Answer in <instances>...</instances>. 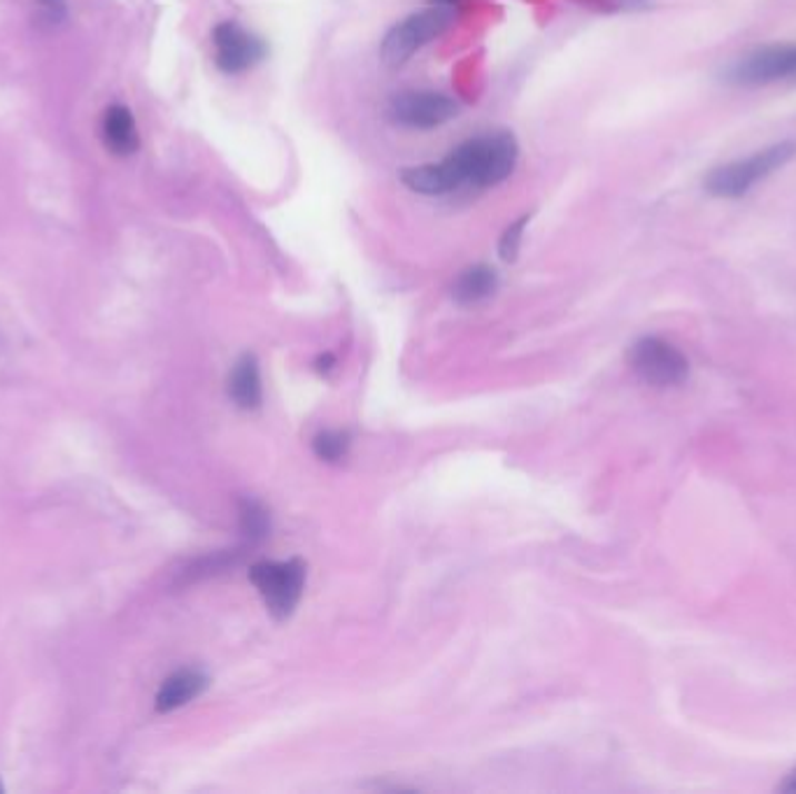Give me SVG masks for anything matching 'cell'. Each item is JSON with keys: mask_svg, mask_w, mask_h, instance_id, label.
Segmentation results:
<instances>
[{"mask_svg": "<svg viewBox=\"0 0 796 794\" xmlns=\"http://www.w3.org/2000/svg\"><path fill=\"white\" fill-rule=\"evenodd\" d=\"M519 145L510 131H487L468 138L440 161L404 168L401 182L421 196H445L461 187L491 189L517 168Z\"/></svg>", "mask_w": 796, "mask_h": 794, "instance_id": "obj_1", "label": "cell"}, {"mask_svg": "<svg viewBox=\"0 0 796 794\" xmlns=\"http://www.w3.org/2000/svg\"><path fill=\"white\" fill-rule=\"evenodd\" d=\"M457 6L459 0H431V6H427L425 10L412 12L406 19L394 23L380 44L382 63L389 68L408 63L419 49H425L452 27Z\"/></svg>", "mask_w": 796, "mask_h": 794, "instance_id": "obj_2", "label": "cell"}, {"mask_svg": "<svg viewBox=\"0 0 796 794\" xmlns=\"http://www.w3.org/2000/svg\"><path fill=\"white\" fill-rule=\"evenodd\" d=\"M796 157V142L783 140L764 147V150L753 152L750 157H743L729 161L725 166H717L708 172L704 187L715 198H740L750 193L753 187L774 176L780 168H785Z\"/></svg>", "mask_w": 796, "mask_h": 794, "instance_id": "obj_3", "label": "cell"}, {"mask_svg": "<svg viewBox=\"0 0 796 794\" xmlns=\"http://www.w3.org/2000/svg\"><path fill=\"white\" fill-rule=\"evenodd\" d=\"M250 580L261 594L268 613L276 619H287L304 597L306 564L301 559L257 562L250 568Z\"/></svg>", "mask_w": 796, "mask_h": 794, "instance_id": "obj_4", "label": "cell"}, {"mask_svg": "<svg viewBox=\"0 0 796 794\" xmlns=\"http://www.w3.org/2000/svg\"><path fill=\"white\" fill-rule=\"evenodd\" d=\"M629 364L634 374L650 387H678L689 378V361L664 338L645 336L634 343L629 353Z\"/></svg>", "mask_w": 796, "mask_h": 794, "instance_id": "obj_5", "label": "cell"}, {"mask_svg": "<svg viewBox=\"0 0 796 794\" xmlns=\"http://www.w3.org/2000/svg\"><path fill=\"white\" fill-rule=\"evenodd\" d=\"M459 115L455 98L429 89H410L394 93L387 103V117L404 129L431 131L445 127Z\"/></svg>", "mask_w": 796, "mask_h": 794, "instance_id": "obj_6", "label": "cell"}, {"mask_svg": "<svg viewBox=\"0 0 796 794\" xmlns=\"http://www.w3.org/2000/svg\"><path fill=\"white\" fill-rule=\"evenodd\" d=\"M727 82L738 87L796 80V44H768L740 57L727 68Z\"/></svg>", "mask_w": 796, "mask_h": 794, "instance_id": "obj_7", "label": "cell"}, {"mask_svg": "<svg viewBox=\"0 0 796 794\" xmlns=\"http://www.w3.org/2000/svg\"><path fill=\"white\" fill-rule=\"evenodd\" d=\"M215 63L227 76H240V72L252 70L263 57L266 44L255 33L240 27L238 21H221L212 31Z\"/></svg>", "mask_w": 796, "mask_h": 794, "instance_id": "obj_8", "label": "cell"}, {"mask_svg": "<svg viewBox=\"0 0 796 794\" xmlns=\"http://www.w3.org/2000/svg\"><path fill=\"white\" fill-rule=\"evenodd\" d=\"M208 685H210L208 676L201 672H193V668H185V672L172 674L170 678H166V683L157 694V711L170 713L176 708H182L189 702L201 697Z\"/></svg>", "mask_w": 796, "mask_h": 794, "instance_id": "obj_9", "label": "cell"}, {"mask_svg": "<svg viewBox=\"0 0 796 794\" xmlns=\"http://www.w3.org/2000/svg\"><path fill=\"white\" fill-rule=\"evenodd\" d=\"M229 396L231 401L242 410L259 408L263 391H261V376H259V361L255 355H242L229 378Z\"/></svg>", "mask_w": 796, "mask_h": 794, "instance_id": "obj_10", "label": "cell"}, {"mask_svg": "<svg viewBox=\"0 0 796 794\" xmlns=\"http://www.w3.org/2000/svg\"><path fill=\"white\" fill-rule=\"evenodd\" d=\"M103 138L108 150L117 157L136 155L140 147V136L133 112L123 106H112L103 117Z\"/></svg>", "mask_w": 796, "mask_h": 794, "instance_id": "obj_11", "label": "cell"}, {"mask_svg": "<svg viewBox=\"0 0 796 794\" xmlns=\"http://www.w3.org/2000/svg\"><path fill=\"white\" fill-rule=\"evenodd\" d=\"M496 289H499V276H496V270L485 264H478L466 268L455 280L452 299L459 306H478L491 299Z\"/></svg>", "mask_w": 796, "mask_h": 794, "instance_id": "obj_12", "label": "cell"}, {"mask_svg": "<svg viewBox=\"0 0 796 794\" xmlns=\"http://www.w3.org/2000/svg\"><path fill=\"white\" fill-rule=\"evenodd\" d=\"M240 529H242L247 548H255V545H259L263 538H268V532H270L268 510L255 499H242L240 502Z\"/></svg>", "mask_w": 796, "mask_h": 794, "instance_id": "obj_13", "label": "cell"}, {"mask_svg": "<svg viewBox=\"0 0 796 794\" xmlns=\"http://www.w3.org/2000/svg\"><path fill=\"white\" fill-rule=\"evenodd\" d=\"M312 450L319 459L329 464L340 461L350 450V434L345 431H321L312 438Z\"/></svg>", "mask_w": 796, "mask_h": 794, "instance_id": "obj_14", "label": "cell"}, {"mask_svg": "<svg viewBox=\"0 0 796 794\" xmlns=\"http://www.w3.org/2000/svg\"><path fill=\"white\" fill-rule=\"evenodd\" d=\"M531 215H521L517 221H513V225L506 227L501 240H499V257L506 261V264H515L517 261V255H519V247H521V238H525V229L529 225Z\"/></svg>", "mask_w": 796, "mask_h": 794, "instance_id": "obj_15", "label": "cell"}, {"mask_svg": "<svg viewBox=\"0 0 796 794\" xmlns=\"http://www.w3.org/2000/svg\"><path fill=\"white\" fill-rule=\"evenodd\" d=\"M63 3L66 0H40V8L49 23H57L59 19H63V12H66Z\"/></svg>", "mask_w": 796, "mask_h": 794, "instance_id": "obj_16", "label": "cell"}, {"mask_svg": "<svg viewBox=\"0 0 796 794\" xmlns=\"http://www.w3.org/2000/svg\"><path fill=\"white\" fill-rule=\"evenodd\" d=\"M778 790L785 794H796V766L785 776V781L778 785Z\"/></svg>", "mask_w": 796, "mask_h": 794, "instance_id": "obj_17", "label": "cell"}, {"mask_svg": "<svg viewBox=\"0 0 796 794\" xmlns=\"http://www.w3.org/2000/svg\"><path fill=\"white\" fill-rule=\"evenodd\" d=\"M317 364H334V357L331 355H327V357H319V361ZM331 366H319V370H329Z\"/></svg>", "mask_w": 796, "mask_h": 794, "instance_id": "obj_18", "label": "cell"}, {"mask_svg": "<svg viewBox=\"0 0 796 794\" xmlns=\"http://www.w3.org/2000/svg\"><path fill=\"white\" fill-rule=\"evenodd\" d=\"M0 792H3V785H0Z\"/></svg>", "mask_w": 796, "mask_h": 794, "instance_id": "obj_19", "label": "cell"}]
</instances>
